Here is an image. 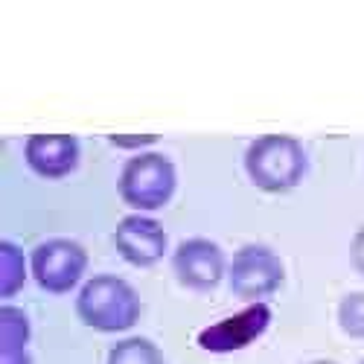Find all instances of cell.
Masks as SVG:
<instances>
[{
	"label": "cell",
	"instance_id": "obj_8",
	"mask_svg": "<svg viewBox=\"0 0 364 364\" xmlns=\"http://www.w3.org/2000/svg\"><path fill=\"white\" fill-rule=\"evenodd\" d=\"M23 158L38 178H65L79 166V140L73 134H33L26 137Z\"/></svg>",
	"mask_w": 364,
	"mask_h": 364
},
{
	"label": "cell",
	"instance_id": "obj_10",
	"mask_svg": "<svg viewBox=\"0 0 364 364\" xmlns=\"http://www.w3.org/2000/svg\"><path fill=\"white\" fill-rule=\"evenodd\" d=\"M105 364H166V358L155 341H149L143 336H132V338L117 341L108 350Z\"/></svg>",
	"mask_w": 364,
	"mask_h": 364
},
{
	"label": "cell",
	"instance_id": "obj_9",
	"mask_svg": "<svg viewBox=\"0 0 364 364\" xmlns=\"http://www.w3.org/2000/svg\"><path fill=\"white\" fill-rule=\"evenodd\" d=\"M268 323H271V309L265 303H251L245 312L204 329L198 336V344L210 353H230V350H239V347L257 341Z\"/></svg>",
	"mask_w": 364,
	"mask_h": 364
},
{
	"label": "cell",
	"instance_id": "obj_2",
	"mask_svg": "<svg viewBox=\"0 0 364 364\" xmlns=\"http://www.w3.org/2000/svg\"><path fill=\"white\" fill-rule=\"evenodd\" d=\"M143 312L140 294L117 274L90 277L76 297V315L94 332H129Z\"/></svg>",
	"mask_w": 364,
	"mask_h": 364
},
{
	"label": "cell",
	"instance_id": "obj_15",
	"mask_svg": "<svg viewBox=\"0 0 364 364\" xmlns=\"http://www.w3.org/2000/svg\"><path fill=\"white\" fill-rule=\"evenodd\" d=\"M0 364H33V358H29L26 350H21V353H0Z\"/></svg>",
	"mask_w": 364,
	"mask_h": 364
},
{
	"label": "cell",
	"instance_id": "obj_11",
	"mask_svg": "<svg viewBox=\"0 0 364 364\" xmlns=\"http://www.w3.org/2000/svg\"><path fill=\"white\" fill-rule=\"evenodd\" d=\"M26 280V259L23 251L15 245V242H0V297L9 300L21 291Z\"/></svg>",
	"mask_w": 364,
	"mask_h": 364
},
{
	"label": "cell",
	"instance_id": "obj_12",
	"mask_svg": "<svg viewBox=\"0 0 364 364\" xmlns=\"http://www.w3.org/2000/svg\"><path fill=\"white\" fill-rule=\"evenodd\" d=\"M29 344V318L15 309L4 306L0 312V353H21Z\"/></svg>",
	"mask_w": 364,
	"mask_h": 364
},
{
	"label": "cell",
	"instance_id": "obj_4",
	"mask_svg": "<svg viewBox=\"0 0 364 364\" xmlns=\"http://www.w3.org/2000/svg\"><path fill=\"white\" fill-rule=\"evenodd\" d=\"M228 280H230V291L239 300L257 303L268 294H274L283 286L286 268H283L280 254L271 245L248 242V245H242L233 254L230 268H228Z\"/></svg>",
	"mask_w": 364,
	"mask_h": 364
},
{
	"label": "cell",
	"instance_id": "obj_14",
	"mask_svg": "<svg viewBox=\"0 0 364 364\" xmlns=\"http://www.w3.org/2000/svg\"><path fill=\"white\" fill-rule=\"evenodd\" d=\"M350 262H353V268L358 271V274L364 277V225L355 230V236L350 242Z\"/></svg>",
	"mask_w": 364,
	"mask_h": 364
},
{
	"label": "cell",
	"instance_id": "obj_1",
	"mask_svg": "<svg viewBox=\"0 0 364 364\" xmlns=\"http://www.w3.org/2000/svg\"><path fill=\"white\" fill-rule=\"evenodd\" d=\"M306 149L291 134H262L245 151L251 184L268 196L291 193L306 175Z\"/></svg>",
	"mask_w": 364,
	"mask_h": 364
},
{
	"label": "cell",
	"instance_id": "obj_16",
	"mask_svg": "<svg viewBox=\"0 0 364 364\" xmlns=\"http://www.w3.org/2000/svg\"><path fill=\"white\" fill-rule=\"evenodd\" d=\"M155 140H158L155 134H149V137H117V134H114V137H111L114 146H137V143L143 146V143H155Z\"/></svg>",
	"mask_w": 364,
	"mask_h": 364
},
{
	"label": "cell",
	"instance_id": "obj_3",
	"mask_svg": "<svg viewBox=\"0 0 364 364\" xmlns=\"http://www.w3.org/2000/svg\"><path fill=\"white\" fill-rule=\"evenodd\" d=\"M178 187V175H175V164L161 155V151H143L134 155L117 181V193L132 210H161L172 201Z\"/></svg>",
	"mask_w": 364,
	"mask_h": 364
},
{
	"label": "cell",
	"instance_id": "obj_18",
	"mask_svg": "<svg viewBox=\"0 0 364 364\" xmlns=\"http://www.w3.org/2000/svg\"><path fill=\"white\" fill-rule=\"evenodd\" d=\"M361 364H364V358H361Z\"/></svg>",
	"mask_w": 364,
	"mask_h": 364
},
{
	"label": "cell",
	"instance_id": "obj_5",
	"mask_svg": "<svg viewBox=\"0 0 364 364\" xmlns=\"http://www.w3.org/2000/svg\"><path fill=\"white\" fill-rule=\"evenodd\" d=\"M29 268H33V280L50 291V294H65L79 286L87 268V251L76 239H47L33 248L29 254Z\"/></svg>",
	"mask_w": 364,
	"mask_h": 364
},
{
	"label": "cell",
	"instance_id": "obj_13",
	"mask_svg": "<svg viewBox=\"0 0 364 364\" xmlns=\"http://www.w3.org/2000/svg\"><path fill=\"white\" fill-rule=\"evenodd\" d=\"M338 326L344 336L364 341V291H350L338 303Z\"/></svg>",
	"mask_w": 364,
	"mask_h": 364
},
{
	"label": "cell",
	"instance_id": "obj_6",
	"mask_svg": "<svg viewBox=\"0 0 364 364\" xmlns=\"http://www.w3.org/2000/svg\"><path fill=\"white\" fill-rule=\"evenodd\" d=\"M172 271L184 289L213 291L225 277V254L216 242H210L204 236H193L175 248Z\"/></svg>",
	"mask_w": 364,
	"mask_h": 364
},
{
	"label": "cell",
	"instance_id": "obj_17",
	"mask_svg": "<svg viewBox=\"0 0 364 364\" xmlns=\"http://www.w3.org/2000/svg\"><path fill=\"white\" fill-rule=\"evenodd\" d=\"M309 364H338V361H332V358H315V361H309Z\"/></svg>",
	"mask_w": 364,
	"mask_h": 364
},
{
	"label": "cell",
	"instance_id": "obj_7",
	"mask_svg": "<svg viewBox=\"0 0 364 364\" xmlns=\"http://www.w3.org/2000/svg\"><path fill=\"white\" fill-rule=\"evenodd\" d=\"M114 248L129 265L151 268L166 254V230L151 216H126L117 222L114 230Z\"/></svg>",
	"mask_w": 364,
	"mask_h": 364
}]
</instances>
